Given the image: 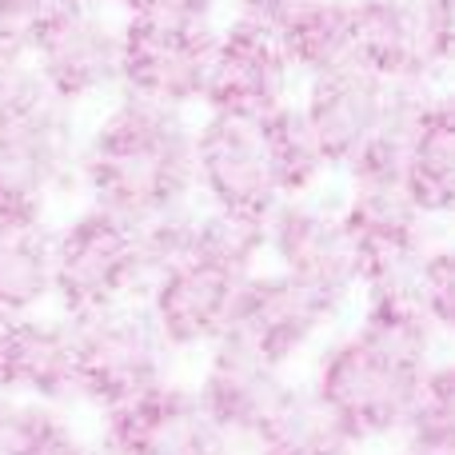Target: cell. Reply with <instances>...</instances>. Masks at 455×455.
I'll list each match as a JSON object with an SVG mask.
<instances>
[{"instance_id": "1", "label": "cell", "mask_w": 455, "mask_h": 455, "mask_svg": "<svg viewBox=\"0 0 455 455\" xmlns=\"http://www.w3.org/2000/svg\"><path fill=\"white\" fill-rule=\"evenodd\" d=\"M76 192L136 228L192 204V116L128 92L108 96L80 128Z\"/></svg>"}, {"instance_id": "2", "label": "cell", "mask_w": 455, "mask_h": 455, "mask_svg": "<svg viewBox=\"0 0 455 455\" xmlns=\"http://www.w3.org/2000/svg\"><path fill=\"white\" fill-rule=\"evenodd\" d=\"M419 376L424 368L392 355L352 323L336 328L307 355L304 387L347 451H371L400 440Z\"/></svg>"}, {"instance_id": "3", "label": "cell", "mask_w": 455, "mask_h": 455, "mask_svg": "<svg viewBox=\"0 0 455 455\" xmlns=\"http://www.w3.org/2000/svg\"><path fill=\"white\" fill-rule=\"evenodd\" d=\"M148 267L140 251V228L80 204L52 228V304L64 320L140 304Z\"/></svg>"}, {"instance_id": "4", "label": "cell", "mask_w": 455, "mask_h": 455, "mask_svg": "<svg viewBox=\"0 0 455 455\" xmlns=\"http://www.w3.org/2000/svg\"><path fill=\"white\" fill-rule=\"evenodd\" d=\"M80 116L28 68H16L0 92V180L44 200L76 192Z\"/></svg>"}, {"instance_id": "5", "label": "cell", "mask_w": 455, "mask_h": 455, "mask_svg": "<svg viewBox=\"0 0 455 455\" xmlns=\"http://www.w3.org/2000/svg\"><path fill=\"white\" fill-rule=\"evenodd\" d=\"M24 68L60 104L84 108L120 92V12L96 0L56 12L28 40Z\"/></svg>"}, {"instance_id": "6", "label": "cell", "mask_w": 455, "mask_h": 455, "mask_svg": "<svg viewBox=\"0 0 455 455\" xmlns=\"http://www.w3.org/2000/svg\"><path fill=\"white\" fill-rule=\"evenodd\" d=\"M339 320L344 307L264 264L240 280L224 336L240 339L272 368L291 371L339 328Z\"/></svg>"}, {"instance_id": "7", "label": "cell", "mask_w": 455, "mask_h": 455, "mask_svg": "<svg viewBox=\"0 0 455 455\" xmlns=\"http://www.w3.org/2000/svg\"><path fill=\"white\" fill-rule=\"evenodd\" d=\"M72 323L76 379L84 411H100L116 400L156 387L172 376L176 355L156 336L140 304H120Z\"/></svg>"}, {"instance_id": "8", "label": "cell", "mask_w": 455, "mask_h": 455, "mask_svg": "<svg viewBox=\"0 0 455 455\" xmlns=\"http://www.w3.org/2000/svg\"><path fill=\"white\" fill-rule=\"evenodd\" d=\"M264 264L304 283L307 291L352 307L360 291V259L336 212V200L320 196H283L264 216Z\"/></svg>"}, {"instance_id": "9", "label": "cell", "mask_w": 455, "mask_h": 455, "mask_svg": "<svg viewBox=\"0 0 455 455\" xmlns=\"http://www.w3.org/2000/svg\"><path fill=\"white\" fill-rule=\"evenodd\" d=\"M336 212L360 259V288L416 283V264L443 232L427 220L400 184H344Z\"/></svg>"}, {"instance_id": "10", "label": "cell", "mask_w": 455, "mask_h": 455, "mask_svg": "<svg viewBox=\"0 0 455 455\" xmlns=\"http://www.w3.org/2000/svg\"><path fill=\"white\" fill-rule=\"evenodd\" d=\"M296 88L299 80L275 32L264 24L240 20V16H224L212 40L200 108L216 112V116L264 120L296 100Z\"/></svg>"}, {"instance_id": "11", "label": "cell", "mask_w": 455, "mask_h": 455, "mask_svg": "<svg viewBox=\"0 0 455 455\" xmlns=\"http://www.w3.org/2000/svg\"><path fill=\"white\" fill-rule=\"evenodd\" d=\"M192 192L196 204L243 216H267L280 204L259 120L216 112L192 120Z\"/></svg>"}, {"instance_id": "12", "label": "cell", "mask_w": 455, "mask_h": 455, "mask_svg": "<svg viewBox=\"0 0 455 455\" xmlns=\"http://www.w3.org/2000/svg\"><path fill=\"white\" fill-rule=\"evenodd\" d=\"M216 28L180 32L120 16V92L192 112L204 100Z\"/></svg>"}, {"instance_id": "13", "label": "cell", "mask_w": 455, "mask_h": 455, "mask_svg": "<svg viewBox=\"0 0 455 455\" xmlns=\"http://www.w3.org/2000/svg\"><path fill=\"white\" fill-rule=\"evenodd\" d=\"M288 384H291V371L272 368L256 352H248L240 339L224 336L204 352V363H200V376L192 384V392H196L200 416L235 451H248Z\"/></svg>"}, {"instance_id": "14", "label": "cell", "mask_w": 455, "mask_h": 455, "mask_svg": "<svg viewBox=\"0 0 455 455\" xmlns=\"http://www.w3.org/2000/svg\"><path fill=\"white\" fill-rule=\"evenodd\" d=\"M235 288V275L188 256L152 275L140 307L172 355H204L216 339H224Z\"/></svg>"}, {"instance_id": "15", "label": "cell", "mask_w": 455, "mask_h": 455, "mask_svg": "<svg viewBox=\"0 0 455 455\" xmlns=\"http://www.w3.org/2000/svg\"><path fill=\"white\" fill-rule=\"evenodd\" d=\"M387 100H392V84L355 60L299 80L296 88L299 112L312 124L336 172H344L355 152L376 136V128L384 124Z\"/></svg>"}, {"instance_id": "16", "label": "cell", "mask_w": 455, "mask_h": 455, "mask_svg": "<svg viewBox=\"0 0 455 455\" xmlns=\"http://www.w3.org/2000/svg\"><path fill=\"white\" fill-rule=\"evenodd\" d=\"M352 56L387 84H440L419 24V0H347Z\"/></svg>"}, {"instance_id": "17", "label": "cell", "mask_w": 455, "mask_h": 455, "mask_svg": "<svg viewBox=\"0 0 455 455\" xmlns=\"http://www.w3.org/2000/svg\"><path fill=\"white\" fill-rule=\"evenodd\" d=\"M400 188L435 224H448L455 212V100L448 88H435L419 108L403 152Z\"/></svg>"}, {"instance_id": "18", "label": "cell", "mask_w": 455, "mask_h": 455, "mask_svg": "<svg viewBox=\"0 0 455 455\" xmlns=\"http://www.w3.org/2000/svg\"><path fill=\"white\" fill-rule=\"evenodd\" d=\"M259 136H264V152H267V164H272L280 200L283 196H320L328 188V180L336 176L328 152L315 140L312 124L304 120L296 100L259 120Z\"/></svg>"}, {"instance_id": "19", "label": "cell", "mask_w": 455, "mask_h": 455, "mask_svg": "<svg viewBox=\"0 0 455 455\" xmlns=\"http://www.w3.org/2000/svg\"><path fill=\"white\" fill-rule=\"evenodd\" d=\"M283 56L296 80L320 76L328 68L355 60L352 56V4L347 0H312L275 28Z\"/></svg>"}, {"instance_id": "20", "label": "cell", "mask_w": 455, "mask_h": 455, "mask_svg": "<svg viewBox=\"0 0 455 455\" xmlns=\"http://www.w3.org/2000/svg\"><path fill=\"white\" fill-rule=\"evenodd\" d=\"M52 304V224L0 235V312L36 315Z\"/></svg>"}, {"instance_id": "21", "label": "cell", "mask_w": 455, "mask_h": 455, "mask_svg": "<svg viewBox=\"0 0 455 455\" xmlns=\"http://www.w3.org/2000/svg\"><path fill=\"white\" fill-rule=\"evenodd\" d=\"M192 256L208 267L235 275H251L264 267V216L224 212V208L196 204V232H192Z\"/></svg>"}, {"instance_id": "22", "label": "cell", "mask_w": 455, "mask_h": 455, "mask_svg": "<svg viewBox=\"0 0 455 455\" xmlns=\"http://www.w3.org/2000/svg\"><path fill=\"white\" fill-rule=\"evenodd\" d=\"M395 443L416 451H455V368L448 355L424 368Z\"/></svg>"}, {"instance_id": "23", "label": "cell", "mask_w": 455, "mask_h": 455, "mask_svg": "<svg viewBox=\"0 0 455 455\" xmlns=\"http://www.w3.org/2000/svg\"><path fill=\"white\" fill-rule=\"evenodd\" d=\"M12 455H100V448L76 424L72 411L20 400V424H16Z\"/></svg>"}, {"instance_id": "24", "label": "cell", "mask_w": 455, "mask_h": 455, "mask_svg": "<svg viewBox=\"0 0 455 455\" xmlns=\"http://www.w3.org/2000/svg\"><path fill=\"white\" fill-rule=\"evenodd\" d=\"M40 336H44V312L36 315L0 312V395L24 400L32 368H36Z\"/></svg>"}, {"instance_id": "25", "label": "cell", "mask_w": 455, "mask_h": 455, "mask_svg": "<svg viewBox=\"0 0 455 455\" xmlns=\"http://www.w3.org/2000/svg\"><path fill=\"white\" fill-rule=\"evenodd\" d=\"M411 288H416V299L427 320H432L443 336H451V328H455V251H451L448 235H440V240L419 256L416 283H411Z\"/></svg>"}, {"instance_id": "26", "label": "cell", "mask_w": 455, "mask_h": 455, "mask_svg": "<svg viewBox=\"0 0 455 455\" xmlns=\"http://www.w3.org/2000/svg\"><path fill=\"white\" fill-rule=\"evenodd\" d=\"M120 16L152 24V28L200 32V28H220L224 0H132Z\"/></svg>"}, {"instance_id": "27", "label": "cell", "mask_w": 455, "mask_h": 455, "mask_svg": "<svg viewBox=\"0 0 455 455\" xmlns=\"http://www.w3.org/2000/svg\"><path fill=\"white\" fill-rule=\"evenodd\" d=\"M140 455H235V448L200 416V403H192Z\"/></svg>"}, {"instance_id": "28", "label": "cell", "mask_w": 455, "mask_h": 455, "mask_svg": "<svg viewBox=\"0 0 455 455\" xmlns=\"http://www.w3.org/2000/svg\"><path fill=\"white\" fill-rule=\"evenodd\" d=\"M72 4H80V0H0V52L24 64L32 32Z\"/></svg>"}, {"instance_id": "29", "label": "cell", "mask_w": 455, "mask_h": 455, "mask_svg": "<svg viewBox=\"0 0 455 455\" xmlns=\"http://www.w3.org/2000/svg\"><path fill=\"white\" fill-rule=\"evenodd\" d=\"M52 216V200L36 196L28 188L0 180V235L8 232H32V228H48Z\"/></svg>"}, {"instance_id": "30", "label": "cell", "mask_w": 455, "mask_h": 455, "mask_svg": "<svg viewBox=\"0 0 455 455\" xmlns=\"http://www.w3.org/2000/svg\"><path fill=\"white\" fill-rule=\"evenodd\" d=\"M419 24H424V44L432 64L448 76L451 68V48H455V20H451V0H419Z\"/></svg>"}, {"instance_id": "31", "label": "cell", "mask_w": 455, "mask_h": 455, "mask_svg": "<svg viewBox=\"0 0 455 455\" xmlns=\"http://www.w3.org/2000/svg\"><path fill=\"white\" fill-rule=\"evenodd\" d=\"M232 12L228 16H240V20H251V24H264V28H280L288 16H296L304 4L312 0H224Z\"/></svg>"}, {"instance_id": "32", "label": "cell", "mask_w": 455, "mask_h": 455, "mask_svg": "<svg viewBox=\"0 0 455 455\" xmlns=\"http://www.w3.org/2000/svg\"><path fill=\"white\" fill-rule=\"evenodd\" d=\"M16 424H20V400L0 395V455L16 451Z\"/></svg>"}, {"instance_id": "33", "label": "cell", "mask_w": 455, "mask_h": 455, "mask_svg": "<svg viewBox=\"0 0 455 455\" xmlns=\"http://www.w3.org/2000/svg\"><path fill=\"white\" fill-rule=\"evenodd\" d=\"M251 455H347V451H328V448H267Z\"/></svg>"}, {"instance_id": "34", "label": "cell", "mask_w": 455, "mask_h": 455, "mask_svg": "<svg viewBox=\"0 0 455 455\" xmlns=\"http://www.w3.org/2000/svg\"><path fill=\"white\" fill-rule=\"evenodd\" d=\"M16 68H20V64H16V60H8V56H4V52H0V92H4L8 76H12V72H16Z\"/></svg>"}, {"instance_id": "35", "label": "cell", "mask_w": 455, "mask_h": 455, "mask_svg": "<svg viewBox=\"0 0 455 455\" xmlns=\"http://www.w3.org/2000/svg\"><path fill=\"white\" fill-rule=\"evenodd\" d=\"M96 4H108V8H112V12H124V8H128V4H132V0H96Z\"/></svg>"}, {"instance_id": "36", "label": "cell", "mask_w": 455, "mask_h": 455, "mask_svg": "<svg viewBox=\"0 0 455 455\" xmlns=\"http://www.w3.org/2000/svg\"><path fill=\"white\" fill-rule=\"evenodd\" d=\"M395 455H455V451H416V448H400Z\"/></svg>"}, {"instance_id": "37", "label": "cell", "mask_w": 455, "mask_h": 455, "mask_svg": "<svg viewBox=\"0 0 455 455\" xmlns=\"http://www.w3.org/2000/svg\"><path fill=\"white\" fill-rule=\"evenodd\" d=\"M347 455H379V451H347Z\"/></svg>"}, {"instance_id": "38", "label": "cell", "mask_w": 455, "mask_h": 455, "mask_svg": "<svg viewBox=\"0 0 455 455\" xmlns=\"http://www.w3.org/2000/svg\"><path fill=\"white\" fill-rule=\"evenodd\" d=\"M235 455H248V451H235Z\"/></svg>"}]
</instances>
